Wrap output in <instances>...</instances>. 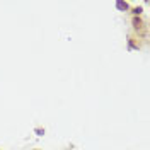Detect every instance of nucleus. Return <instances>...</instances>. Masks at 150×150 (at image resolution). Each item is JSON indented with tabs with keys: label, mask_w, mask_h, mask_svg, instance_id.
<instances>
[{
	"label": "nucleus",
	"mask_w": 150,
	"mask_h": 150,
	"mask_svg": "<svg viewBox=\"0 0 150 150\" xmlns=\"http://www.w3.org/2000/svg\"><path fill=\"white\" fill-rule=\"evenodd\" d=\"M116 9L118 10H126L128 9V4H126V2H116Z\"/></svg>",
	"instance_id": "1"
}]
</instances>
